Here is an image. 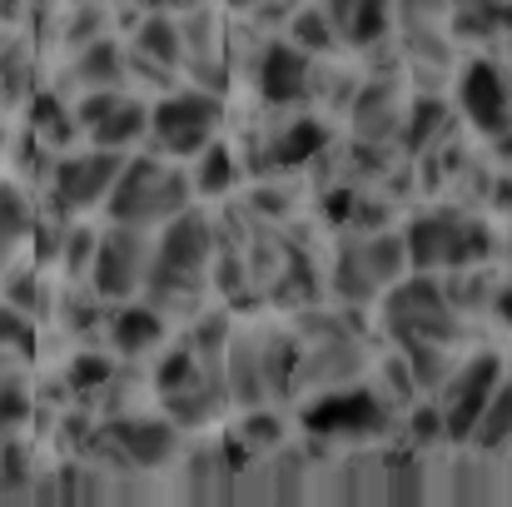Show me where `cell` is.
<instances>
[{
    "label": "cell",
    "instance_id": "24",
    "mask_svg": "<svg viewBox=\"0 0 512 507\" xmlns=\"http://www.w3.org/2000/svg\"><path fill=\"white\" fill-rule=\"evenodd\" d=\"M234 393L244 403H259L264 398V368H259V348L254 343H234Z\"/></svg>",
    "mask_w": 512,
    "mask_h": 507
},
{
    "label": "cell",
    "instance_id": "31",
    "mask_svg": "<svg viewBox=\"0 0 512 507\" xmlns=\"http://www.w3.org/2000/svg\"><path fill=\"white\" fill-rule=\"evenodd\" d=\"M25 413H30V393H25V383L5 378V383H0V428L25 423Z\"/></svg>",
    "mask_w": 512,
    "mask_h": 507
},
{
    "label": "cell",
    "instance_id": "40",
    "mask_svg": "<svg viewBox=\"0 0 512 507\" xmlns=\"http://www.w3.org/2000/svg\"><path fill=\"white\" fill-rule=\"evenodd\" d=\"M234 10H264V5H274V0H229Z\"/></svg>",
    "mask_w": 512,
    "mask_h": 507
},
{
    "label": "cell",
    "instance_id": "29",
    "mask_svg": "<svg viewBox=\"0 0 512 507\" xmlns=\"http://www.w3.org/2000/svg\"><path fill=\"white\" fill-rule=\"evenodd\" d=\"M110 358H100V353H80L75 363H70V388H80V393H90V388H105L110 383Z\"/></svg>",
    "mask_w": 512,
    "mask_h": 507
},
{
    "label": "cell",
    "instance_id": "18",
    "mask_svg": "<svg viewBox=\"0 0 512 507\" xmlns=\"http://www.w3.org/2000/svg\"><path fill=\"white\" fill-rule=\"evenodd\" d=\"M468 443H473L478 453H498V448L508 443V388H503V383H498V388H493V398L478 408Z\"/></svg>",
    "mask_w": 512,
    "mask_h": 507
},
{
    "label": "cell",
    "instance_id": "37",
    "mask_svg": "<svg viewBox=\"0 0 512 507\" xmlns=\"http://www.w3.org/2000/svg\"><path fill=\"white\" fill-rule=\"evenodd\" d=\"M65 319H70V324H75V329H90V324H95V304H80V299H75V304H70V314H65Z\"/></svg>",
    "mask_w": 512,
    "mask_h": 507
},
{
    "label": "cell",
    "instance_id": "14",
    "mask_svg": "<svg viewBox=\"0 0 512 507\" xmlns=\"http://www.w3.org/2000/svg\"><path fill=\"white\" fill-rule=\"evenodd\" d=\"M140 135H150V105H145V100H130V95H120V100L90 125V140H95L100 150H130Z\"/></svg>",
    "mask_w": 512,
    "mask_h": 507
},
{
    "label": "cell",
    "instance_id": "41",
    "mask_svg": "<svg viewBox=\"0 0 512 507\" xmlns=\"http://www.w3.org/2000/svg\"><path fill=\"white\" fill-rule=\"evenodd\" d=\"M0 140H5V130H0Z\"/></svg>",
    "mask_w": 512,
    "mask_h": 507
},
{
    "label": "cell",
    "instance_id": "19",
    "mask_svg": "<svg viewBox=\"0 0 512 507\" xmlns=\"http://www.w3.org/2000/svg\"><path fill=\"white\" fill-rule=\"evenodd\" d=\"M353 110H358V115H353V125H358V135H368V140H383V135L398 125V110H393V90H388V85L363 90Z\"/></svg>",
    "mask_w": 512,
    "mask_h": 507
},
{
    "label": "cell",
    "instance_id": "4",
    "mask_svg": "<svg viewBox=\"0 0 512 507\" xmlns=\"http://www.w3.org/2000/svg\"><path fill=\"white\" fill-rule=\"evenodd\" d=\"M388 309H383V324L398 343H453L463 334L453 304L438 294V284L428 279H408V284H388Z\"/></svg>",
    "mask_w": 512,
    "mask_h": 507
},
{
    "label": "cell",
    "instance_id": "6",
    "mask_svg": "<svg viewBox=\"0 0 512 507\" xmlns=\"http://www.w3.org/2000/svg\"><path fill=\"white\" fill-rule=\"evenodd\" d=\"M408 269V249L398 234H373L358 239L339 254V294L343 299H373L388 284H398Z\"/></svg>",
    "mask_w": 512,
    "mask_h": 507
},
{
    "label": "cell",
    "instance_id": "16",
    "mask_svg": "<svg viewBox=\"0 0 512 507\" xmlns=\"http://www.w3.org/2000/svg\"><path fill=\"white\" fill-rule=\"evenodd\" d=\"M135 45H140V55H145V60H155V65H165V70H174V65L184 60V35H179V20H174V15H165V10H150V15L140 20Z\"/></svg>",
    "mask_w": 512,
    "mask_h": 507
},
{
    "label": "cell",
    "instance_id": "23",
    "mask_svg": "<svg viewBox=\"0 0 512 507\" xmlns=\"http://www.w3.org/2000/svg\"><path fill=\"white\" fill-rule=\"evenodd\" d=\"M229 184H234V155H229L224 145H214V140H209V145L199 150L194 189H199V194H224Z\"/></svg>",
    "mask_w": 512,
    "mask_h": 507
},
{
    "label": "cell",
    "instance_id": "10",
    "mask_svg": "<svg viewBox=\"0 0 512 507\" xmlns=\"http://www.w3.org/2000/svg\"><path fill=\"white\" fill-rule=\"evenodd\" d=\"M125 165L120 150H80V155H65L55 165V199L65 209H90V204H105L115 174Z\"/></svg>",
    "mask_w": 512,
    "mask_h": 507
},
{
    "label": "cell",
    "instance_id": "34",
    "mask_svg": "<svg viewBox=\"0 0 512 507\" xmlns=\"http://www.w3.org/2000/svg\"><path fill=\"white\" fill-rule=\"evenodd\" d=\"M353 363H358V358H353V353H343V343H329V348H319V353H314V363H309V368L319 373V383H329V378L353 373Z\"/></svg>",
    "mask_w": 512,
    "mask_h": 507
},
{
    "label": "cell",
    "instance_id": "17",
    "mask_svg": "<svg viewBox=\"0 0 512 507\" xmlns=\"http://www.w3.org/2000/svg\"><path fill=\"white\" fill-rule=\"evenodd\" d=\"M160 334H165V319L155 309H145V304H130V309H120L110 319V338H115L120 353H145V348L160 343Z\"/></svg>",
    "mask_w": 512,
    "mask_h": 507
},
{
    "label": "cell",
    "instance_id": "2",
    "mask_svg": "<svg viewBox=\"0 0 512 507\" xmlns=\"http://www.w3.org/2000/svg\"><path fill=\"white\" fill-rule=\"evenodd\" d=\"M209 249H214V234L199 214L179 209L174 219H165V234L160 244L150 249V264H145V284L155 299H179V294H194L199 279H204V264H209Z\"/></svg>",
    "mask_w": 512,
    "mask_h": 507
},
{
    "label": "cell",
    "instance_id": "20",
    "mask_svg": "<svg viewBox=\"0 0 512 507\" xmlns=\"http://www.w3.org/2000/svg\"><path fill=\"white\" fill-rule=\"evenodd\" d=\"M319 150H324V125H314V120H294V125L274 140L269 160H274V165H304V160H314Z\"/></svg>",
    "mask_w": 512,
    "mask_h": 507
},
{
    "label": "cell",
    "instance_id": "25",
    "mask_svg": "<svg viewBox=\"0 0 512 507\" xmlns=\"http://www.w3.org/2000/svg\"><path fill=\"white\" fill-rule=\"evenodd\" d=\"M443 130V100H433V95H423V100H413V110H408V150H423L433 135Z\"/></svg>",
    "mask_w": 512,
    "mask_h": 507
},
{
    "label": "cell",
    "instance_id": "5",
    "mask_svg": "<svg viewBox=\"0 0 512 507\" xmlns=\"http://www.w3.org/2000/svg\"><path fill=\"white\" fill-rule=\"evenodd\" d=\"M219 115L224 105L214 90H179V95H165L160 105H150V135L170 155H199L214 140Z\"/></svg>",
    "mask_w": 512,
    "mask_h": 507
},
{
    "label": "cell",
    "instance_id": "30",
    "mask_svg": "<svg viewBox=\"0 0 512 507\" xmlns=\"http://www.w3.org/2000/svg\"><path fill=\"white\" fill-rule=\"evenodd\" d=\"M239 443H244V453L274 448V443H279V418H269V413H254V418L239 428Z\"/></svg>",
    "mask_w": 512,
    "mask_h": 507
},
{
    "label": "cell",
    "instance_id": "1",
    "mask_svg": "<svg viewBox=\"0 0 512 507\" xmlns=\"http://www.w3.org/2000/svg\"><path fill=\"white\" fill-rule=\"evenodd\" d=\"M189 204V179L165 169L160 160H125L110 194H105V209L115 224H135V229H150V224H165L179 209Z\"/></svg>",
    "mask_w": 512,
    "mask_h": 507
},
{
    "label": "cell",
    "instance_id": "3",
    "mask_svg": "<svg viewBox=\"0 0 512 507\" xmlns=\"http://www.w3.org/2000/svg\"><path fill=\"white\" fill-rule=\"evenodd\" d=\"M403 249H408V264L423 274L463 269V264H478L488 254V234H483V224L463 219L458 209H433V214H418L408 224Z\"/></svg>",
    "mask_w": 512,
    "mask_h": 507
},
{
    "label": "cell",
    "instance_id": "36",
    "mask_svg": "<svg viewBox=\"0 0 512 507\" xmlns=\"http://www.w3.org/2000/svg\"><path fill=\"white\" fill-rule=\"evenodd\" d=\"M95 30H100V15H95V10L75 15V20H70V45H80V40L90 45V40H95Z\"/></svg>",
    "mask_w": 512,
    "mask_h": 507
},
{
    "label": "cell",
    "instance_id": "9",
    "mask_svg": "<svg viewBox=\"0 0 512 507\" xmlns=\"http://www.w3.org/2000/svg\"><path fill=\"white\" fill-rule=\"evenodd\" d=\"M304 428L314 438H373L383 428V403L368 388H339L304 408Z\"/></svg>",
    "mask_w": 512,
    "mask_h": 507
},
{
    "label": "cell",
    "instance_id": "32",
    "mask_svg": "<svg viewBox=\"0 0 512 507\" xmlns=\"http://www.w3.org/2000/svg\"><path fill=\"white\" fill-rule=\"evenodd\" d=\"M70 125H75V115H65L55 95H40V100H35V130H50L55 140H65Z\"/></svg>",
    "mask_w": 512,
    "mask_h": 507
},
{
    "label": "cell",
    "instance_id": "7",
    "mask_svg": "<svg viewBox=\"0 0 512 507\" xmlns=\"http://www.w3.org/2000/svg\"><path fill=\"white\" fill-rule=\"evenodd\" d=\"M145 264H150L145 229L115 224L105 239H95V259H90L95 294H100V299H130V294L145 284Z\"/></svg>",
    "mask_w": 512,
    "mask_h": 507
},
{
    "label": "cell",
    "instance_id": "27",
    "mask_svg": "<svg viewBox=\"0 0 512 507\" xmlns=\"http://www.w3.org/2000/svg\"><path fill=\"white\" fill-rule=\"evenodd\" d=\"M5 304H15L20 314H40V309H45V284H40V269H20V274L5 284Z\"/></svg>",
    "mask_w": 512,
    "mask_h": 507
},
{
    "label": "cell",
    "instance_id": "22",
    "mask_svg": "<svg viewBox=\"0 0 512 507\" xmlns=\"http://www.w3.org/2000/svg\"><path fill=\"white\" fill-rule=\"evenodd\" d=\"M388 5L393 0H353L348 15H343V30L353 45H373L383 30H388Z\"/></svg>",
    "mask_w": 512,
    "mask_h": 507
},
{
    "label": "cell",
    "instance_id": "8",
    "mask_svg": "<svg viewBox=\"0 0 512 507\" xmlns=\"http://www.w3.org/2000/svg\"><path fill=\"white\" fill-rule=\"evenodd\" d=\"M498 383H503V358H498V353H478L468 368L448 373V378L438 383V388H443V438L468 443L473 418H478V408L493 398Z\"/></svg>",
    "mask_w": 512,
    "mask_h": 507
},
{
    "label": "cell",
    "instance_id": "21",
    "mask_svg": "<svg viewBox=\"0 0 512 507\" xmlns=\"http://www.w3.org/2000/svg\"><path fill=\"white\" fill-rule=\"evenodd\" d=\"M35 224H30V209H25V199H20V189H0V269L10 264V254H15V244L30 234Z\"/></svg>",
    "mask_w": 512,
    "mask_h": 507
},
{
    "label": "cell",
    "instance_id": "11",
    "mask_svg": "<svg viewBox=\"0 0 512 507\" xmlns=\"http://www.w3.org/2000/svg\"><path fill=\"white\" fill-rule=\"evenodd\" d=\"M458 105H463V115H468V125L478 135H503L508 130V85H503V70L493 60L463 65Z\"/></svg>",
    "mask_w": 512,
    "mask_h": 507
},
{
    "label": "cell",
    "instance_id": "35",
    "mask_svg": "<svg viewBox=\"0 0 512 507\" xmlns=\"http://www.w3.org/2000/svg\"><path fill=\"white\" fill-rule=\"evenodd\" d=\"M413 438H418V443H438V438H443V413H438V408H423V413L413 418Z\"/></svg>",
    "mask_w": 512,
    "mask_h": 507
},
{
    "label": "cell",
    "instance_id": "28",
    "mask_svg": "<svg viewBox=\"0 0 512 507\" xmlns=\"http://www.w3.org/2000/svg\"><path fill=\"white\" fill-rule=\"evenodd\" d=\"M35 329H30V314H20L15 304L0 309V348H15V353H35Z\"/></svg>",
    "mask_w": 512,
    "mask_h": 507
},
{
    "label": "cell",
    "instance_id": "13",
    "mask_svg": "<svg viewBox=\"0 0 512 507\" xmlns=\"http://www.w3.org/2000/svg\"><path fill=\"white\" fill-rule=\"evenodd\" d=\"M314 85V70H309V55L299 45H269L264 60H259V95L269 105H299Z\"/></svg>",
    "mask_w": 512,
    "mask_h": 507
},
{
    "label": "cell",
    "instance_id": "33",
    "mask_svg": "<svg viewBox=\"0 0 512 507\" xmlns=\"http://www.w3.org/2000/svg\"><path fill=\"white\" fill-rule=\"evenodd\" d=\"M60 254H65L70 274H85V269H90V259H95V234H90V229H70V234H65V244H60Z\"/></svg>",
    "mask_w": 512,
    "mask_h": 507
},
{
    "label": "cell",
    "instance_id": "39",
    "mask_svg": "<svg viewBox=\"0 0 512 507\" xmlns=\"http://www.w3.org/2000/svg\"><path fill=\"white\" fill-rule=\"evenodd\" d=\"M348 5H353V0H329V20H334V25H343V15H348Z\"/></svg>",
    "mask_w": 512,
    "mask_h": 507
},
{
    "label": "cell",
    "instance_id": "38",
    "mask_svg": "<svg viewBox=\"0 0 512 507\" xmlns=\"http://www.w3.org/2000/svg\"><path fill=\"white\" fill-rule=\"evenodd\" d=\"M398 5L408 10V20H423V15H428V10H438L443 0H398Z\"/></svg>",
    "mask_w": 512,
    "mask_h": 507
},
{
    "label": "cell",
    "instance_id": "15",
    "mask_svg": "<svg viewBox=\"0 0 512 507\" xmlns=\"http://www.w3.org/2000/svg\"><path fill=\"white\" fill-rule=\"evenodd\" d=\"M70 75H75L80 90H120V80H125V55H120L115 40H90V45L80 50V60H75Z\"/></svg>",
    "mask_w": 512,
    "mask_h": 507
},
{
    "label": "cell",
    "instance_id": "12",
    "mask_svg": "<svg viewBox=\"0 0 512 507\" xmlns=\"http://www.w3.org/2000/svg\"><path fill=\"white\" fill-rule=\"evenodd\" d=\"M110 443L130 468H160L179 443V423L165 418H115L110 423Z\"/></svg>",
    "mask_w": 512,
    "mask_h": 507
},
{
    "label": "cell",
    "instance_id": "26",
    "mask_svg": "<svg viewBox=\"0 0 512 507\" xmlns=\"http://www.w3.org/2000/svg\"><path fill=\"white\" fill-rule=\"evenodd\" d=\"M289 30H294V45L299 50H329L334 45V20L319 15V10H299Z\"/></svg>",
    "mask_w": 512,
    "mask_h": 507
}]
</instances>
